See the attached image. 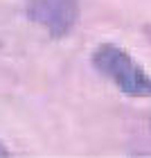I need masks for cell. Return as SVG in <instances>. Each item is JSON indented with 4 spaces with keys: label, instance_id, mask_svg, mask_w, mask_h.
Returning <instances> with one entry per match:
<instances>
[{
    "label": "cell",
    "instance_id": "cell-4",
    "mask_svg": "<svg viewBox=\"0 0 151 158\" xmlns=\"http://www.w3.org/2000/svg\"><path fill=\"white\" fill-rule=\"evenodd\" d=\"M142 32H145V36H147V39H149V43H151V23L142 27Z\"/></svg>",
    "mask_w": 151,
    "mask_h": 158
},
{
    "label": "cell",
    "instance_id": "cell-3",
    "mask_svg": "<svg viewBox=\"0 0 151 158\" xmlns=\"http://www.w3.org/2000/svg\"><path fill=\"white\" fill-rule=\"evenodd\" d=\"M5 156H11V152L7 149V145H5V142L0 140V158H5Z\"/></svg>",
    "mask_w": 151,
    "mask_h": 158
},
{
    "label": "cell",
    "instance_id": "cell-1",
    "mask_svg": "<svg viewBox=\"0 0 151 158\" xmlns=\"http://www.w3.org/2000/svg\"><path fill=\"white\" fill-rule=\"evenodd\" d=\"M92 66L113 81L126 97H151V77L124 48L115 43H99L90 54Z\"/></svg>",
    "mask_w": 151,
    "mask_h": 158
},
{
    "label": "cell",
    "instance_id": "cell-2",
    "mask_svg": "<svg viewBox=\"0 0 151 158\" xmlns=\"http://www.w3.org/2000/svg\"><path fill=\"white\" fill-rule=\"evenodd\" d=\"M27 18L41 25L52 39H63L79 20L77 0H27Z\"/></svg>",
    "mask_w": 151,
    "mask_h": 158
}]
</instances>
